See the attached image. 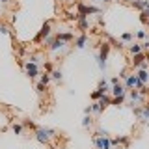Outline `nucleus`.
<instances>
[{"label": "nucleus", "mask_w": 149, "mask_h": 149, "mask_svg": "<svg viewBox=\"0 0 149 149\" xmlns=\"http://www.w3.org/2000/svg\"><path fill=\"white\" fill-rule=\"evenodd\" d=\"M24 73L30 78H36L37 74H39V67H37V63H34V62H26L24 63Z\"/></svg>", "instance_id": "7ed1b4c3"}, {"label": "nucleus", "mask_w": 149, "mask_h": 149, "mask_svg": "<svg viewBox=\"0 0 149 149\" xmlns=\"http://www.w3.org/2000/svg\"><path fill=\"white\" fill-rule=\"evenodd\" d=\"M86 43H88V34H86V32H82V34L77 37V43H74V45H77V49H84Z\"/></svg>", "instance_id": "1a4fd4ad"}, {"label": "nucleus", "mask_w": 149, "mask_h": 149, "mask_svg": "<svg viewBox=\"0 0 149 149\" xmlns=\"http://www.w3.org/2000/svg\"><path fill=\"white\" fill-rule=\"evenodd\" d=\"M132 39V34L130 32H125V34H121V41H130Z\"/></svg>", "instance_id": "aec40b11"}, {"label": "nucleus", "mask_w": 149, "mask_h": 149, "mask_svg": "<svg viewBox=\"0 0 149 149\" xmlns=\"http://www.w3.org/2000/svg\"><path fill=\"white\" fill-rule=\"evenodd\" d=\"M11 129H13V132H15V134H22V125L21 123H13Z\"/></svg>", "instance_id": "f3484780"}, {"label": "nucleus", "mask_w": 149, "mask_h": 149, "mask_svg": "<svg viewBox=\"0 0 149 149\" xmlns=\"http://www.w3.org/2000/svg\"><path fill=\"white\" fill-rule=\"evenodd\" d=\"M91 112H102V108H101L99 102H93V104H91Z\"/></svg>", "instance_id": "4be33fe9"}, {"label": "nucleus", "mask_w": 149, "mask_h": 149, "mask_svg": "<svg viewBox=\"0 0 149 149\" xmlns=\"http://www.w3.org/2000/svg\"><path fill=\"white\" fill-rule=\"evenodd\" d=\"M43 69H45V73H50V71H52V63H50V62H45Z\"/></svg>", "instance_id": "5701e85b"}, {"label": "nucleus", "mask_w": 149, "mask_h": 149, "mask_svg": "<svg viewBox=\"0 0 149 149\" xmlns=\"http://www.w3.org/2000/svg\"><path fill=\"white\" fill-rule=\"evenodd\" d=\"M136 36L140 37V39H146V36H147V34H146V32H143V30H140V32H138Z\"/></svg>", "instance_id": "a878e982"}, {"label": "nucleus", "mask_w": 149, "mask_h": 149, "mask_svg": "<svg viewBox=\"0 0 149 149\" xmlns=\"http://www.w3.org/2000/svg\"><path fill=\"white\" fill-rule=\"evenodd\" d=\"M129 50H130V54H138V52H142V45H130Z\"/></svg>", "instance_id": "2eb2a0df"}, {"label": "nucleus", "mask_w": 149, "mask_h": 149, "mask_svg": "<svg viewBox=\"0 0 149 149\" xmlns=\"http://www.w3.org/2000/svg\"><path fill=\"white\" fill-rule=\"evenodd\" d=\"M50 77L56 78V80H62V71H58V69L54 71V69H52V71H50Z\"/></svg>", "instance_id": "6ab92c4d"}, {"label": "nucleus", "mask_w": 149, "mask_h": 149, "mask_svg": "<svg viewBox=\"0 0 149 149\" xmlns=\"http://www.w3.org/2000/svg\"><path fill=\"white\" fill-rule=\"evenodd\" d=\"M97 102L101 104V108H102V110L108 108V106L112 104V95H106V93H104V95H101V97H99V101H97Z\"/></svg>", "instance_id": "6e6552de"}, {"label": "nucleus", "mask_w": 149, "mask_h": 149, "mask_svg": "<svg viewBox=\"0 0 149 149\" xmlns=\"http://www.w3.org/2000/svg\"><path fill=\"white\" fill-rule=\"evenodd\" d=\"M101 95H104V93H101L99 90H95V91L91 93V99H93V101H99V97H101Z\"/></svg>", "instance_id": "412c9836"}, {"label": "nucleus", "mask_w": 149, "mask_h": 149, "mask_svg": "<svg viewBox=\"0 0 149 149\" xmlns=\"http://www.w3.org/2000/svg\"><path fill=\"white\" fill-rule=\"evenodd\" d=\"M0 19H2V13H0Z\"/></svg>", "instance_id": "7c9ffc66"}, {"label": "nucleus", "mask_w": 149, "mask_h": 149, "mask_svg": "<svg viewBox=\"0 0 149 149\" xmlns=\"http://www.w3.org/2000/svg\"><path fill=\"white\" fill-rule=\"evenodd\" d=\"M101 9L99 8H93V6H86V4H78L77 6V15H82V17H88V15H99Z\"/></svg>", "instance_id": "f257e3e1"}, {"label": "nucleus", "mask_w": 149, "mask_h": 149, "mask_svg": "<svg viewBox=\"0 0 149 149\" xmlns=\"http://www.w3.org/2000/svg\"><path fill=\"white\" fill-rule=\"evenodd\" d=\"M108 52H110V43H106V41H104V43L101 45V52H99V58H97L101 71H104V69H106V58H108Z\"/></svg>", "instance_id": "f03ea898"}, {"label": "nucleus", "mask_w": 149, "mask_h": 149, "mask_svg": "<svg viewBox=\"0 0 149 149\" xmlns=\"http://www.w3.org/2000/svg\"><path fill=\"white\" fill-rule=\"evenodd\" d=\"M127 93V88L125 86H121V84H112V88H110V95L112 97H119V95H125Z\"/></svg>", "instance_id": "39448f33"}, {"label": "nucleus", "mask_w": 149, "mask_h": 149, "mask_svg": "<svg viewBox=\"0 0 149 149\" xmlns=\"http://www.w3.org/2000/svg\"><path fill=\"white\" fill-rule=\"evenodd\" d=\"M125 101V95H119V97H112V104L114 106H121Z\"/></svg>", "instance_id": "4468645a"}, {"label": "nucleus", "mask_w": 149, "mask_h": 149, "mask_svg": "<svg viewBox=\"0 0 149 149\" xmlns=\"http://www.w3.org/2000/svg\"><path fill=\"white\" fill-rule=\"evenodd\" d=\"M102 2H104V4H108V2H112V0H102Z\"/></svg>", "instance_id": "c85d7f7f"}, {"label": "nucleus", "mask_w": 149, "mask_h": 149, "mask_svg": "<svg viewBox=\"0 0 149 149\" xmlns=\"http://www.w3.org/2000/svg\"><path fill=\"white\" fill-rule=\"evenodd\" d=\"M140 15H143V17H147V19H149V6H147V8H143Z\"/></svg>", "instance_id": "393cba45"}, {"label": "nucleus", "mask_w": 149, "mask_h": 149, "mask_svg": "<svg viewBox=\"0 0 149 149\" xmlns=\"http://www.w3.org/2000/svg\"><path fill=\"white\" fill-rule=\"evenodd\" d=\"M65 47V41H62V39H49V49L52 50V52H58V50H62Z\"/></svg>", "instance_id": "423d86ee"}, {"label": "nucleus", "mask_w": 149, "mask_h": 149, "mask_svg": "<svg viewBox=\"0 0 149 149\" xmlns=\"http://www.w3.org/2000/svg\"><path fill=\"white\" fill-rule=\"evenodd\" d=\"M123 2H125V4H130V6H132V4L136 2V0H123Z\"/></svg>", "instance_id": "cd10ccee"}, {"label": "nucleus", "mask_w": 149, "mask_h": 149, "mask_svg": "<svg viewBox=\"0 0 149 149\" xmlns=\"http://www.w3.org/2000/svg\"><path fill=\"white\" fill-rule=\"evenodd\" d=\"M56 37L67 43V41H73L74 39V34H71V32H58V36H56Z\"/></svg>", "instance_id": "9d476101"}, {"label": "nucleus", "mask_w": 149, "mask_h": 149, "mask_svg": "<svg viewBox=\"0 0 149 149\" xmlns=\"http://www.w3.org/2000/svg\"><path fill=\"white\" fill-rule=\"evenodd\" d=\"M97 90H99L101 93H108V91H110V84L106 82V80H101L99 86H97Z\"/></svg>", "instance_id": "f8f14e48"}, {"label": "nucleus", "mask_w": 149, "mask_h": 149, "mask_svg": "<svg viewBox=\"0 0 149 149\" xmlns=\"http://www.w3.org/2000/svg\"><path fill=\"white\" fill-rule=\"evenodd\" d=\"M119 77H121V78H127V77H129V74H127V69H123V71H121V74H119Z\"/></svg>", "instance_id": "bb28decb"}, {"label": "nucleus", "mask_w": 149, "mask_h": 149, "mask_svg": "<svg viewBox=\"0 0 149 149\" xmlns=\"http://www.w3.org/2000/svg\"><path fill=\"white\" fill-rule=\"evenodd\" d=\"M142 63H146V54L143 52L132 54V67H140Z\"/></svg>", "instance_id": "0eeeda50"}, {"label": "nucleus", "mask_w": 149, "mask_h": 149, "mask_svg": "<svg viewBox=\"0 0 149 149\" xmlns=\"http://www.w3.org/2000/svg\"><path fill=\"white\" fill-rule=\"evenodd\" d=\"M91 123H93V121H91V114H86V116H84V119H82V127L84 129H90Z\"/></svg>", "instance_id": "ddd939ff"}, {"label": "nucleus", "mask_w": 149, "mask_h": 149, "mask_svg": "<svg viewBox=\"0 0 149 149\" xmlns=\"http://www.w3.org/2000/svg\"><path fill=\"white\" fill-rule=\"evenodd\" d=\"M0 32H2V34H9V28L6 24H0Z\"/></svg>", "instance_id": "b1692460"}, {"label": "nucleus", "mask_w": 149, "mask_h": 149, "mask_svg": "<svg viewBox=\"0 0 149 149\" xmlns=\"http://www.w3.org/2000/svg\"><path fill=\"white\" fill-rule=\"evenodd\" d=\"M136 77H138V80H142L143 84H146V82L149 80V73L146 71V69H140V71L136 73Z\"/></svg>", "instance_id": "9b49d317"}, {"label": "nucleus", "mask_w": 149, "mask_h": 149, "mask_svg": "<svg viewBox=\"0 0 149 149\" xmlns=\"http://www.w3.org/2000/svg\"><path fill=\"white\" fill-rule=\"evenodd\" d=\"M0 2H2V4H6V2H9V0H0Z\"/></svg>", "instance_id": "c756f323"}, {"label": "nucleus", "mask_w": 149, "mask_h": 149, "mask_svg": "<svg viewBox=\"0 0 149 149\" xmlns=\"http://www.w3.org/2000/svg\"><path fill=\"white\" fill-rule=\"evenodd\" d=\"M36 90H37V93H39V95H43V93L47 91V84H43V82H39L36 86Z\"/></svg>", "instance_id": "dca6fc26"}, {"label": "nucleus", "mask_w": 149, "mask_h": 149, "mask_svg": "<svg viewBox=\"0 0 149 149\" xmlns=\"http://www.w3.org/2000/svg\"><path fill=\"white\" fill-rule=\"evenodd\" d=\"M39 82H43V84H47V86H49V82H50V73H45V74H41Z\"/></svg>", "instance_id": "a211bd4d"}, {"label": "nucleus", "mask_w": 149, "mask_h": 149, "mask_svg": "<svg viewBox=\"0 0 149 149\" xmlns=\"http://www.w3.org/2000/svg\"><path fill=\"white\" fill-rule=\"evenodd\" d=\"M50 30H52V22L50 21H47L43 26H41V30H39V34H37V37H36V43L37 41H41L43 37H49V34H50Z\"/></svg>", "instance_id": "20e7f679"}]
</instances>
